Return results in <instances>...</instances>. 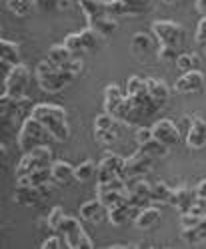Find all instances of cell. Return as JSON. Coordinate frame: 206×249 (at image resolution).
I'll return each instance as SVG.
<instances>
[{
	"label": "cell",
	"instance_id": "6da1fadb",
	"mask_svg": "<svg viewBox=\"0 0 206 249\" xmlns=\"http://www.w3.org/2000/svg\"><path fill=\"white\" fill-rule=\"evenodd\" d=\"M32 117H36L48 133L52 135V141L56 143H66L70 139V124H68V115H66V108H62L58 105H34L32 107Z\"/></svg>",
	"mask_w": 206,
	"mask_h": 249
},
{
	"label": "cell",
	"instance_id": "7a4b0ae2",
	"mask_svg": "<svg viewBox=\"0 0 206 249\" xmlns=\"http://www.w3.org/2000/svg\"><path fill=\"white\" fill-rule=\"evenodd\" d=\"M34 76H36L38 89L44 90V92H50V95L64 90L76 79V76L66 67H56L54 62H50L48 58L40 60L38 65H36Z\"/></svg>",
	"mask_w": 206,
	"mask_h": 249
},
{
	"label": "cell",
	"instance_id": "3957f363",
	"mask_svg": "<svg viewBox=\"0 0 206 249\" xmlns=\"http://www.w3.org/2000/svg\"><path fill=\"white\" fill-rule=\"evenodd\" d=\"M48 139H52V135L48 133V129H46L36 117L30 115L20 124L16 143H18V149H22L26 153V151H32L38 145H44Z\"/></svg>",
	"mask_w": 206,
	"mask_h": 249
},
{
	"label": "cell",
	"instance_id": "277c9868",
	"mask_svg": "<svg viewBox=\"0 0 206 249\" xmlns=\"http://www.w3.org/2000/svg\"><path fill=\"white\" fill-rule=\"evenodd\" d=\"M54 163V157H52V149L48 143L44 145H38L34 147L32 151H26L24 157L18 161L16 169H14V177H24V175H30L32 171L36 169H44V167H50Z\"/></svg>",
	"mask_w": 206,
	"mask_h": 249
},
{
	"label": "cell",
	"instance_id": "5b68a950",
	"mask_svg": "<svg viewBox=\"0 0 206 249\" xmlns=\"http://www.w3.org/2000/svg\"><path fill=\"white\" fill-rule=\"evenodd\" d=\"M28 81H30V69L24 62H18V65L12 67L6 79H2V92H8L14 101H22L26 97Z\"/></svg>",
	"mask_w": 206,
	"mask_h": 249
},
{
	"label": "cell",
	"instance_id": "8992f818",
	"mask_svg": "<svg viewBox=\"0 0 206 249\" xmlns=\"http://www.w3.org/2000/svg\"><path fill=\"white\" fill-rule=\"evenodd\" d=\"M58 231L62 233V237H64V241H66V247H70V249H80V247L90 249V247H94V241L86 235V231L82 229L80 221L72 215H66V219L62 221Z\"/></svg>",
	"mask_w": 206,
	"mask_h": 249
},
{
	"label": "cell",
	"instance_id": "52a82bcc",
	"mask_svg": "<svg viewBox=\"0 0 206 249\" xmlns=\"http://www.w3.org/2000/svg\"><path fill=\"white\" fill-rule=\"evenodd\" d=\"M152 35L156 36L158 44H164V46H174L178 49L184 40V28L174 22V20H154L152 22Z\"/></svg>",
	"mask_w": 206,
	"mask_h": 249
},
{
	"label": "cell",
	"instance_id": "ba28073f",
	"mask_svg": "<svg viewBox=\"0 0 206 249\" xmlns=\"http://www.w3.org/2000/svg\"><path fill=\"white\" fill-rule=\"evenodd\" d=\"M152 157L148 153H144L142 149H138L134 155H130L128 159L124 161V173H122V179L124 181H130V179H136V177H144L150 173L152 169Z\"/></svg>",
	"mask_w": 206,
	"mask_h": 249
},
{
	"label": "cell",
	"instance_id": "9c48e42d",
	"mask_svg": "<svg viewBox=\"0 0 206 249\" xmlns=\"http://www.w3.org/2000/svg\"><path fill=\"white\" fill-rule=\"evenodd\" d=\"M124 157L116 153H104V157L100 159L98 163V173H96V183H108L116 177L122 179V173H124Z\"/></svg>",
	"mask_w": 206,
	"mask_h": 249
},
{
	"label": "cell",
	"instance_id": "30bf717a",
	"mask_svg": "<svg viewBox=\"0 0 206 249\" xmlns=\"http://www.w3.org/2000/svg\"><path fill=\"white\" fill-rule=\"evenodd\" d=\"M204 85H206V79L200 69L186 71L174 83V92H178V95H196V92L204 89Z\"/></svg>",
	"mask_w": 206,
	"mask_h": 249
},
{
	"label": "cell",
	"instance_id": "8fae6325",
	"mask_svg": "<svg viewBox=\"0 0 206 249\" xmlns=\"http://www.w3.org/2000/svg\"><path fill=\"white\" fill-rule=\"evenodd\" d=\"M186 147L192 151H200L206 147V121L200 115H192L190 127L186 133Z\"/></svg>",
	"mask_w": 206,
	"mask_h": 249
},
{
	"label": "cell",
	"instance_id": "7c38bea8",
	"mask_svg": "<svg viewBox=\"0 0 206 249\" xmlns=\"http://www.w3.org/2000/svg\"><path fill=\"white\" fill-rule=\"evenodd\" d=\"M152 133H154V139H158V141L168 145V147H174L180 141V131H178V127L170 119L156 121L152 124Z\"/></svg>",
	"mask_w": 206,
	"mask_h": 249
},
{
	"label": "cell",
	"instance_id": "4fadbf2b",
	"mask_svg": "<svg viewBox=\"0 0 206 249\" xmlns=\"http://www.w3.org/2000/svg\"><path fill=\"white\" fill-rule=\"evenodd\" d=\"M140 213L138 207H132L128 203H118L114 207H108L106 209V217H108V221L110 225H114V227H122L126 225L128 221H134V217Z\"/></svg>",
	"mask_w": 206,
	"mask_h": 249
},
{
	"label": "cell",
	"instance_id": "5bb4252c",
	"mask_svg": "<svg viewBox=\"0 0 206 249\" xmlns=\"http://www.w3.org/2000/svg\"><path fill=\"white\" fill-rule=\"evenodd\" d=\"M196 189H188V187H178V189H172V195H170V201L168 205H172L174 209H178L180 213H186L190 209V205L194 203L196 199Z\"/></svg>",
	"mask_w": 206,
	"mask_h": 249
},
{
	"label": "cell",
	"instance_id": "9a60e30c",
	"mask_svg": "<svg viewBox=\"0 0 206 249\" xmlns=\"http://www.w3.org/2000/svg\"><path fill=\"white\" fill-rule=\"evenodd\" d=\"M78 215H80V219L86 221V223H98L106 215V207H104L102 201L96 197V199H90V201H86V203H82Z\"/></svg>",
	"mask_w": 206,
	"mask_h": 249
},
{
	"label": "cell",
	"instance_id": "2e32d148",
	"mask_svg": "<svg viewBox=\"0 0 206 249\" xmlns=\"http://www.w3.org/2000/svg\"><path fill=\"white\" fill-rule=\"evenodd\" d=\"M44 195L40 193L38 187H20L16 185L14 187V203H18L22 207H36L40 203V199Z\"/></svg>",
	"mask_w": 206,
	"mask_h": 249
},
{
	"label": "cell",
	"instance_id": "e0dca14e",
	"mask_svg": "<svg viewBox=\"0 0 206 249\" xmlns=\"http://www.w3.org/2000/svg\"><path fill=\"white\" fill-rule=\"evenodd\" d=\"M146 89H148V95L150 99L158 105V107H164L170 99V87L162 81V79H156V76H150V79H146Z\"/></svg>",
	"mask_w": 206,
	"mask_h": 249
},
{
	"label": "cell",
	"instance_id": "ac0fdd59",
	"mask_svg": "<svg viewBox=\"0 0 206 249\" xmlns=\"http://www.w3.org/2000/svg\"><path fill=\"white\" fill-rule=\"evenodd\" d=\"M124 97H126V92L122 90V87L116 85V83H110L104 89V111L114 117L116 108L120 107V103L124 101Z\"/></svg>",
	"mask_w": 206,
	"mask_h": 249
},
{
	"label": "cell",
	"instance_id": "d6986e66",
	"mask_svg": "<svg viewBox=\"0 0 206 249\" xmlns=\"http://www.w3.org/2000/svg\"><path fill=\"white\" fill-rule=\"evenodd\" d=\"M158 221H160V207H156V205H146V207H142L140 213L134 217V225L142 231H146V229H152Z\"/></svg>",
	"mask_w": 206,
	"mask_h": 249
},
{
	"label": "cell",
	"instance_id": "ffe728a7",
	"mask_svg": "<svg viewBox=\"0 0 206 249\" xmlns=\"http://www.w3.org/2000/svg\"><path fill=\"white\" fill-rule=\"evenodd\" d=\"M78 6L84 12V17L90 20L98 18V17H104V14H110L108 12V0H78Z\"/></svg>",
	"mask_w": 206,
	"mask_h": 249
},
{
	"label": "cell",
	"instance_id": "44dd1931",
	"mask_svg": "<svg viewBox=\"0 0 206 249\" xmlns=\"http://www.w3.org/2000/svg\"><path fill=\"white\" fill-rule=\"evenodd\" d=\"M154 42H156V36L154 35H148V33H136L130 40V51L136 54V56H144L148 53L154 51Z\"/></svg>",
	"mask_w": 206,
	"mask_h": 249
},
{
	"label": "cell",
	"instance_id": "7402d4cb",
	"mask_svg": "<svg viewBox=\"0 0 206 249\" xmlns=\"http://www.w3.org/2000/svg\"><path fill=\"white\" fill-rule=\"evenodd\" d=\"M50 171H52V181L56 185H68L72 179H74V165L68 163V161H54L50 165Z\"/></svg>",
	"mask_w": 206,
	"mask_h": 249
},
{
	"label": "cell",
	"instance_id": "603a6c76",
	"mask_svg": "<svg viewBox=\"0 0 206 249\" xmlns=\"http://www.w3.org/2000/svg\"><path fill=\"white\" fill-rule=\"evenodd\" d=\"M88 26H92L102 38H108V36H112L116 33L118 20H116V17H112V14H104V17H98V18L90 20Z\"/></svg>",
	"mask_w": 206,
	"mask_h": 249
},
{
	"label": "cell",
	"instance_id": "cb8c5ba5",
	"mask_svg": "<svg viewBox=\"0 0 206 249\" xmlns=\"http://www.w3.org/2000/svg\"><path fill=\"white\" fill-rule=\"evenodd\" d=\"M0 60L8 62V65H12V67L18 65L20 62V46L14 40L2 38V42H0Z\"/></svg>",
	"mask_w": 206,
	"mask_h": 249
},
{
	"label": "cell",
	"instance_id": "d4e9b609",
	"mask_svg": "<svg viewBox=\"0 0 206 249\" xmlns=\"http://www.w3.org/2000/svg\"><path fill=\"white\" fill-rule=\"evenodd\" d=\"M72 54L74 53L68 49L66 44H54L48 49V53H46V58H48L50 62H54L56 67H66L72 60Z\"/></svg>",
	"mask_w": 206,
	"mask_h": 249
},
{
	"label": "cell",
	"instance_id": "484cf974",
	"mask_svg": "<svg viewBox=\"0 0 206 249\" xmlns=\"http://www.w3.org/2000/svg\"><path fill=\"white\" fill-rule=\"evenodd\" d=\"M80 33V38H82V49L84 53H94V51H98L100 49V44H102V36L94 30L92 26H86L82 30H78Z\"/></svg>",
	"mask_w": 206,
	"mask_h": 249
},
{
	"label": "cell",
	"instance_id": "4316f807",
	"mask_svg": "<svg viewBox=\"0 0 206 249\" xmlns=\"http://www.w3.org/2000/svg\"><path fill=\"white\" fill-rule=\"evenodd\" d=\"M96 173H98V163H94L92 159H86L80 165L74 167V179L78 183H86V181L94 179V177H96Z\"/></svg>",
	"mask_w": 206,
	"mask_h": 249
},
{
	"label": "cell",
	"instance_id": "83f0119b",
	"mask_svg": "<svg viewBox=\"0 0 206 249\" xmlns=\"http://www.w3.org/2000/svg\"><path fill=\"white\" fill-rule=\"evenodd\" d=\"M36 0H6V8L14 14V17H28Z\"/></svg>",
	"mask_w": 206,
	"mask_h": 249
},
{
	"label": "cell",
	"instance_id": "f1b7e54d",
	"mask_svg": "<svg viewBox=\"0 0 206 249\" xmlns=\"http://www.w3.org/2000/svg\"><path fill=\"white\" fill-rule=\"evenodd\" d=\"M124 8V17H136L150 8V0H120Z\"/></svg>",
	"mask_w": 206,
	"mask_h": 249
},
{
	"label": "cell",
	"instance_id": "f546056e",
	"mask_svg": "<svg viewBox=\"0 0 206 249\" xmlns=\"http://www.w3.org/2000/svg\"><path fill=\"white\" fill-rule=\"evenodd\" d=\"M140 149L144 151V153H148L152 159H164L166 155H168V151H170V147L164 145V143H160L158 139H152V141H148L146 145H140Z\"/></svg>",
	"mask_w": 206,
	"mask_h": 249
},
{
	"label": "cell",
	"instance_id": "4dcf8cb0",
	"mask_svg": "<svg viewBox=\"0 0 206 249\" xmlns=\"http://www.w3.org/2000/svg\"><path fill=\"white\" fill-rule=\"evenodd\" d=\"M198 65H200V58L192 51H190V53H180L178 58H176V69L182 71V72L194 71V69H198Z\"/></svg>",
	"mask_w": 206,
	"mask_h": 249
},
{
	"label": "cell",
	"instance_id": "1f68e13d",
	"mask_svg": "<svg viewBox=\"0 0 206 249\" xmlns=\"http://www.w3.org/2000/svg\"><path fill=\"white\" fill-rule=\"evenodd\" d=\"M170 195H172V189L164 181H158L156 185H152V203H158V205L168 203Z\"/></svg>",
	"mask_w": 206,
	"mask_h": 249
},
{
	"label": "cell",
	"instance_id": "d6a6232c",
	"mask_svg": "<svg viewBox=\"0 0 206 249\" xmlns=\"http://www.w3.org/2000/svg\"><path fill=\"white\" fill-rule=\"evenodd\" d=\"M142 92H148L146 89V79H140V76H130L126 81V95L128 97H136V95H142Z\"/></svg>",
	"mask_w": 206,
	"mask_h": 249
},
{
	"label": "cell",
	"instance_id": "836d02e7",
	"mask_svg": "<svg viewBox=\"0 0 206 249\" xmlns=\"http://www.w3.org/2000/svg\"><path fill=\"white\" fill-rule=\"evenodd\" d=\"M64 219H66V211L62 207H52L48 217H46V225H48L50 229H54V231H58Z\"/></svg>",
	"mask_w": 206,
	"mask_h": 249
},
{
	"label": "cell",
	"instance_id": "e575fe53",
	"mask_svg": "<svg viewBox=\"0 0 206 249\" xmlns=\"http://www.w3.org/2000/svg\"><path fill=\"white\" fill-rule=\"evenodd\" d=\"M94 137H96V141L104 147H110L116 143L118 139V133H116V127L114 129H100V131H94Z\"/></svg>",
	"mask_w": 206,
	"mask_h": 249
},
{
	"label": "cell",
	"instance_id": "d590c367",
	"mask_svg": "<svg viewBox=\"0 0 206 249\" xmlns=\"http://www.w3.org/2000/svg\"><path fill=\"white\" fill-rule=\"evenodd\" d=\"M116 119L110 115V113H100V115H96L94 117V131H100V129H114L116 127Z\"/></svg>",
	"mask_w": 206,
	"mask_h": 249
},
{
	"label": "cell",
	"instance_id": "8d00e7d4",
	"mask_svg": "<svg viewBox=\"0 0 206 249\" xmlns=\"http://www.w3.org/2000/svg\"><path fill=\"white\" fill-rule=\"evenodd\" d=\"M180 237H182V241L188 243V245H198V243H202V235H200L198 227H182Z\"/></svg>",
	"mask_w": 206,
	"mask_h": 249
},
{
	"label": "cell",
	"instance_id": "74e56055",
	"mask_svg": "<svg viewBox=\"0 0 206 249\" xmlns=\"http://www.w3.org/2000/svg\"><path fill=\"white\" fill-rule=\"evenodd\" d=\"M178 49H174V46H164V44H158V51H156V56L158 60H162V62H176L178 54H176Z\"/></svg>",
	"mask_w": 206,
	"mask_h": 249
},
{
	"label": "cell",
	"instance_id": "f35d334b",
	"mask_svg": "<svg viewBox=\"0 0 206 249\" xmlns=\"http://www.w3.org/2000/svg\"><path fill=\"white\" fill-rule=\"evenodd\" d=\"M134 139H136V143H138V147L140 145H146L148 141H152L154 139V133H152V127H136V131H134Z\"/></svg>",
	"mask_w": 206,
	"mask_h": 249
},
{
	"label": "cell",
	"instance_id": "ab89813d",
	"mask_svg": "<svg viewBox=\"0 0 206 249\" xmlns=\"http://www.w3.org/2000/svg\"><path fill=\"white\" fill-rule=\"evenodd\" d=\"M64 44L68 46V49H70L72 53H84V49H82V38H80V33H72V35H68V36L64 38Z\"/></svg>",
	"mask_w": 206,
	"mask_h": 249
},
{
	"label": "cell",
	"instance_id": "60d3db41",
	"mask_svg": "<svg viewBox=\"0 0 206 249\" xmlns=\"http://www.w3.org/2000/svg\"><path fill=\"white\" fill-rule=\"evenodd\" d=\"M42 249H62V247H66V241L64 237H60V235H52V237H46L42 243H40Z\"/></svg>",
	"mask_w": 206,
	"mask_h": 249
},
{
	"label": "cell",
	"instance_id": "b9f144b4",
	"mask_svg": "<svg viewBox=\"0 0 206 249\" xmlns=\"http://www.w3.org/2000/svg\"><path fill=\"white\" fill-rule=\"evenodd\" d=\"M196 44L200 46H206V14L204 17H200L198 20V26H196V36H194Z\"/></svg>",
	"mask_w": 206,
	"mask_h": 249
},
{
	"label": "cell",
	"instance_id": "7bdbcfd3",
	"mask_svg": "<svg viewBox=\"0 0 206 249\" xmlns=\"http://www.w3.org/2000/svg\"><path fill=\"white\" fill-rule=\"evenodd\" d=\"M200 219L202 217H198V215H194V213H180V225L182 227H198V223H200Z\"/></svg>",
	"mask_w": 206,
	"mask_h": 249
},
{
	"label": "cell",
	"instance_id": "ee69618b",
	"mask_svg": "<svg viewBox=\"0 0 206 249\" xmlns=\"http://www.w3.org/2000/svg\"><path fill=\"white\" fill-rule=\"evenodd\" d=\"M66 69H68L74 76H78V74H82V71H84V62H82V58H74V56H72V60L66 65Z\"/></svg>",
	"mask_w": 206,
	"mask_h": 249
},
{
	"label": "cell",
	"instance_id": "f6af8a7d",
	"mask_svg": "<svg viewBox=\"0 0 206 249\" xmlns=\"http://www.w3.org/2000/svg\"><path fill=\"white\" fill-rule=\"evenodd\" d=\"M78 4V0H56V8L58 10H68Z\"/></svg>",
	"mask_w": 206,
	"mask_h": 249
},
{
	"label": "cell",
	"instance_id": "bcb514c9",
	"mask_svg": "<svg viewBox=\"0 0 206 249\" xmlns=\"http://www.w3.org/2000/svg\"><path fill=\"white\" fill-rule=\"evenodd\" d=\"M36 4L44 10H50V8H56V0H36Z\"/></svg>",
	"mask_w": 206,
	"mask_h": 249
},
{
	"label": "cell",
	"instance_id": "7dc6e473",
	"mask_svg": "<svg viewBox=\"0 0 206 249\" xmlns=\"http://www.w3.org/2000/svg\"><path fill=\"white\" fill-rule=\"evenodd\" d=\"M196 195L206 199V179H200V183L196 185Z\"/></svg>",
	"mask_w": 206,
	"mask_h": 249
},
{
	"label": "cell",
	"instance_id": "c3c4849f",
	"mask_svg": "<svg viewBox=\"0 0 206 249\" xmlns=\"http://www.w3.org/2000/svg\"><path fill=\"white\" fill-rule=\"evenodd\" d=\"M196 10L204 17L206 14V0H196Z\"/></svg>",
	"mask_w": 206,
	"mask_h": 249
},
{
	"label": "cell",
	"instance_id": "681fc988",
	"mask_svg": "<svg viewBox=\"0 0 206 249\" xmlns=\"http://www.w3.org/2000/svg\"><path fill=\"white\" fill-rule=\"evenodd\" d=\"M180 0H162V4H168V6H172V4H178Z\"/></svg>",
	"mask_w": 206,
	"mask_h": 249
},
{
	"label": "cell",
	"instance_id": "f907efd6",
	"mask_svg": "<svg viewBox=\"0 0 206 249\" xmlns=\"http://www.w3.org/2000/svg\"><path fill=\"white\" fill-rule=\"evenodd\" d=\"M202 243H206V235H204V239H202Z\"/></svg>",
	"mask_w": 206,
	"mask_h": 249
},
{
	"label": "cell",
	"instance_id": "816d5d0a",
	"mask_svg": "<svg viewBox=\"0 0 206 249\" xmlns=\"http://www.w3.org/2000/svg\"><path fill=\"white\" fill-rule=\"evenodd\" d=\"M204 54H206V46H204Z\"/></svg>",
	"mask_w": 206,
	"mask_h": 249
}]
</instances>
